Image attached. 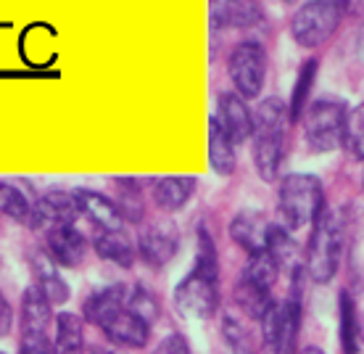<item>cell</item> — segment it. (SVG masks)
I'll return each instance as SVG.
<instances>
[{
  "mask_svg": "<svg viewBox=\"0 0 364 354\" xmlns=\"http://www.w3.org/2000/svg\"><path fill=\"white\" fill-rule=\"evenodd\" d=\"M174 307L188 320H209L219 309V262L217 246L206 233L198 230V254L196 267L174 288Z\"/></svg>",
  "mask_w": 364,
  "mask_h": 354,
  "instance_id": "1",
  "label": "cell"
},
{
  "mask_svg": "<svg viewBox=\"0 0 364 354\" xmlns=\"http://www.w3.org/2000/svg\"><path fill=\"white\" fill-rule=\"evenodd\" d=\"M291 127L288 106L280 98H264L254 114V167L264 182H274L285 156V137Z\"/></svg>",
  "mask_w": 364,
  "mask_h": 354,
  "instance_id": "2",
  "label": "cell"
},
{
  "mask_svg": "<svg viewBox=\"0 0 364 354\" xmlns=\"http://www.w3.org/2000/svg\"><path fill=\"white\" fill-rule=\"evenodd\" d=\"M322 212H325V188L317 175L293 172L282 177L277 188V214L285 230L314 225V219Z\"/></svg>",
  "mask_w": 364,
  "mask_h": 354,
  "instance_id": "3",
  "label": "cell"
},
{
  "mask_svg": "<svg viewBox=\"0 0 364 354\" xmlns=\"http://www.w3.org/2000/svg\"><path fill=\"white\" fill-rule=\"evenodd\" d=\"M343 256V222L341 214L325 209L311 225L306 246V273L314 283H330L336 278Z\"/></svg>",
  "mask_w": 364,
  "mask_h": 354,
  "instance_id": "4",
  "label": "cell"
},
{
  "mask_svg": "<svg viewBox=\"0 0 364 354\" xmlns=\"http://www.w3.org/2000/svg\"><path fill=\"white\" fill-rule=\"evenodd\" d=\"M346 117L348 111L341 100L322 98L314 100L309 109L304 111V137L314 154H333L343 148L346 140Z\"/></svg>",
  "mask_w": 364,
  "mask_h": 354,
  "instance_id": "5",
  "label": "cell"
},
{
  "mask_svg": "<svg viewBox=\"0 0 364 354\" xmlns=\"http://www.w3.org/2000/svg\"><path fill=\"white\" fill-rule=\"evenodd\" d=\"M343 14H346V3H338V0L304 3L291 16V37L301 48H319L336 35Z\"/></svg>",
  "mask_w": 364,
  "mask_h": 354,
  "instance_id": "6",
  "label": "cell"
},
{
  "mask_svg": "<svg viewBox=\"0 0 364 354\" xmlns=\"http://www.w3.org/2000/svg\"><path fill=\"white\" fill-rule=\"evenodd\" d=\"M262 323V354H296V338L301 326L299 288L288 299L274 301Z\"/></svg>",
  "mask_w": 364,
  "mask_h": 354,
  "instance_id": "7",
  "label": "cell"
},
{
  "mask_svg": "<svg viewBox=\"0 0 364 354\" xmlns=\"http://www.w3.org/2000/svg\"><path fill=\"white\" fill-rule=\"evenodd\" d=\"M228 72L240 98L243 100L259 98V93L264 90V80H267L264 46L256 43V40L237 43L228 58Z\"/></svg>",
  "mask_w": 364,
  "mask_h": 354,
  "instance_id": "8",
  "label": "cell"
},
{
  "mask_svg": "<svg viewBox=\"0 0 364 354\" xmlns=\"http://www.w3.org/2000/svg\"><path fill=\"white\" fill-rule=\"evenodd\" d=\"M80 217V207L74 193L66 191H50L43 199L32 204V214H29V227L40 230V233H50L55 227H69Z\"/></svg>",
  "mask_w": 364,
  "mask_h": 354,
  "instance_id": "9",
  "label": "cell"
},
{
  "mask_svg": "<svg viewBox=\"0 0 364 354\" xmlns=\"http://www.w3.org/2000/svg\"><path fill=\"white\" fill-rule=\"evenodd\" d=\"M135 246L137 254L143 256V262H148L151 267H164L177 254L180 236H177V227L172 222H151L140 230Z\"/></svg>",
  "mask_w": 364,
  "mask_h": 354,
  "instance_id": "10",
  "label": "cell"
},
{
  "mask_svg": "<svg viewBox=\"0 0 364 354\" xmlns=\"http://www.w3.org/2000/svg\"><path fill=\"white\" fill-rule=\"evenodd\" d=\"M98 328L106 333L111 344L124 346V349H143L148 344V338H151V326L140 315H135L129 307L114 312Z\"/></svg>",
  "mask_w": 364,
  "mask_h": 354,
  "instance_id": "11",
  "label": "cell"
},
{
  "mask_svg": "<svg viewBox=\"0 0 364 354\" xmlns=\"http://www.w3.org/2000/svg\"><path fill=\"white\" fill-rule=\"evenodd\" d=\"M217 122L222 130L230 135L235 145L246 143L248 137H254V114L248 109V103L237 93H222L217 100Z\"/></svg>",
  "mask_w": 364,
  "mask_h": 354,
  "instance_id": "12",
  "label": "cell"
},
{
  "mask_svg": "<svg viewBox=\"0 0 364 354\" xmlns=\"http://www.w3.org/2000/svg\"><path fill=\"white\" fill-rule=\"evenodd\" d=\"M46 251L55 267H77L85 259L87 241L74 225L55 227V230L46 233Z\"/></svg>",
  "mask_w": 364,
  "mask_h": 354,
  "instance_id": "13",
  "label": "cell"
},
{
  "mask_svg": "<svg viewBox=\"0 0 364 354\" xmlns=\"http://www.w3.org/2000/svg\"><path fill=\"white\" fill-rule=\"evenodd\" d=\"M74 199H77L80 214L90 219L95 230H124V214L109 196L82 188V191H74Z\"/></svg>",
  "mask_w": 364,
  "mask_h": 354,
  "instance_id": "14",
  "label": "cell"
},
{
  "mask_svg": "<svg viewBox=\"0 0 364 354\" xmlns=\"http://www.w3.org/2000/svg\"><path fill=\"white\" fill-rule=\"evenodd\" d=\"M267 233H269V222L262 212H237L232 222H230V238L235 241L248 256L262 254L267 249Z\"/></svg>",
  "mask_w": 364,
  "mask_h": 354,
  "instance_id": "15",
  "label": "cell"
},
{
  "mask_svg": "<svg viewBox=\"0 0 364 354\" xmlns=\"http://www.w3.org/2000/svg\"><path fill=\"white\" fill-rule=\"evenodd\" d=\"M53 304L46 296V291L37 283L27 286L24 296H21V336H32V333H46L50 330L53 323Z\"/></svg>",
  "mask_w": 364,
  "mask_h": 354,
  "instance_id": "16",
  "label": "cell"
},
{
  "mask_svg": "<svg viewBox=\"0 0 364 354\" xmlns=\"http://www.w3.org/2000/svg\"><path fill=\"white\" fill-rule=\"evenodd\" d=\"M196 185L198 182L191 175H169V177H159L151 193H154L156 207L161 212H180L193 199Z\"/></svg>",
  "mask_w": 364,
  "mask_h": 354,
  "instance_id": "17",
  "label": "cell"
},
{
  "mask_svg": "<svg viewBox=\"0 0 364 354\" xmlns=\"http://www.w3.org/2000/svg\"><path fill=\"white\" fill-rule=\"evenodd\" d=\"M235 304L240 307V312L251 320H262L269 312V307L274 304L272 299V286L256 281L251 275H240V281L235 286Z\"/></svg>",
  "mask_w": 364,
  "mask_h": 354,
  "instance_id": "18",
  "label": "cell"
},
{
  "mask_svg": "<svg viewBox=\"0 0 364 354\" xmlns=\"http://www.w3.org/2000/svg\"><path fill=\"white\" fill-rule=\"evenodd\" d=\"M95 254L106 262H114L119 267H132L137 256V246L124 230H95L92 236Z\"/></svg>",
  "mask_w": 364,
  "mask_h": 354,
  "instance_id": "19",
  "label": "cell"
},
{
  "mask_svg": "<svg viewBox=\"0 0 364 354\" xmlns=\"http://www.w3.org/2000/svg\"><path fill=\"white\" fill-rule=\"evenodd\" d=\"M129 288L124 283H111L106 288L95 291L92 296L85 301V320H90L92 326H100L106 318H111L114 312L127 307Z\"/></svg>",
  "mask_w": 364,
  "mask_h": 354,
  "instance_id": "20",
  "label": "cell"
},
{
  "mask_svg": "<svg viewBox=\"0 0 364 354\" xmlns=\"http://www.w3.org/2000/svg\"><path fill=\"white\" fill-rule=\"evenodd\" d=\"M211 14H214L219 27H237V29L254 27V24H259L262 16H264L262 3H251V0L211 3Z\"/></svg>",
  "mask_w": 364,
  "mask_h": 354,
  "instance_id": "21",
  "label": "cell"
},
{
  "mask_svg": "<svg viewBox=\"0 0 364 354\" xmlns=\"http://www.w3.org/2000/svg\"><path fill=\"white\" fill-rule=\"evenodd\" d=\"M235 143L230 140V135L222 130V125L217 122V117L209 119V164L211 170L222 177H230L235 172Z\"/></svg>",
  "mask_w": 364,
  "mask_h": 354,
  "instance_id": "22",
  "label": "cell"
},
{
  "mask_svg": "<svg viewBox=\"0 0 364 354\" xmlns=\"http://www.w3.org/2000/svg\"><path fill=\"white\" fill-rule=\"evenodd\" d=\"M53 323V354H85V320L74 312H61Z\"/></svg>",
  "mask_w": 364,
  "mask_h": 354,
  "instance_id": "23",
  "label": "cell"
},
{
  "mask_svg": "<svg viewBox=\"0 0 364 354\" xmlns=\"http://www.w3.org/2000/svg\"><path fill=\"white\" fill-rule=\"evenodd\" d=\"M338 338H341V352L343 354L359 352V318H356L354 299L346 291L338 299Z\"/></svg>",
  "mask_w": 364,
  "mask_h": 354,
  "instance_id": "24",
  "label": "cell"
},
{
  "mask_svg": "<svg viewBox=\"0 0 364 354\" xmlns=\"http://www.w3.org/2000/svg\"><path fill=\"white\" fill-rule=\"evenodd\" d=\"M267 254L272 256V262L277 264V270L282 267H293V270H299V249L293 244L291 238V230H285L282 225H269V233H267Z\"/></svg>",
  "mask_w": 364,
  "mask_h": 354,
  "instance_id": "25",
  "label": "cell"
},
{
  "mask_svg": "<svg viewBox=\"0 0 364 354\" xmlns=\"http://www.w3.org/2000/svg\"><path fill=\"white\" fill-rule=\"evenodd\" d=\"M317 69H319L317 58H309V61H304V64H301L299 77H296V85H293L291 103H288L291 122H301V117H304V111H306V100H309V93H311V85H314V80H317Z\"/></svg>",
  "mask_w": 364,
  "mask_h": 354,
  "instance_id": "26",
  "label": "cell"
},
{
  "mask_svg": "<svg viewBox=\"0 0 364 354\" xmlns=\"http://www.w3.org/2000/svg\"><path fill=\"white\" fill-rule=\"evenodd\" d=\"M0 214L16 219V222H29L32 204L24 193L11 182H0Z\"/></svg>",
  "mask_w": 364,
  "mask_h": 354,
  "instance_id": "27",
  "label": "cell"
},
{
  "mask_svg": "<svg viewBox=\"0 0 364 354\" xmlns=\"http://www.w3.org/2000/svg\"><path fill=\"white\" fill-rule=\"evenodd\" d=\"M348 151L364 162V103L348 111L346 117V140H343Z\"/></svg>",
  "mask_w": 364,
  "mask_h": 354,
  "instance_id": "28",
  "label": "cell"
},
{
  "mask_svg": "<svg viewBox=\"0 0 364 354\" xmlns=\"http://www.w3.org/2000/svg\"><path fill=\"white\" fill-rule=\"evenodd\" d=\"M37 286L46 291V296L50 299V304H64V301L69 299V286H66V281L55 273V267H50V264L40 270Z\"/></svg>",
  "mask_w": 364,
  "mask_h": 354,
  "instance_id": "29",
  "label": "cell"
},
{
  "mask_svg": "<svg viewBox=\"0 0 364 354\" xmlns=\"http://www.w3.org/2000/svg\"><path fill=\"white\" fill-rule=\"evenodd\" d=\"M222 330H225V338L230 341L232 352L235 354H254V341L248 336V330L240 323H237L232 315H225L222 320Z\"/></svg>",
  "mask_w": 364,
  "mask_h": 354,
  "instance_id": "30",
  "label": "cell"
},
{
  "mask_svg": "<svg viewBox=\"0 0 364 354\" xmlns=\"http://www.w3.org/2000/svg\"><path fill=\"white\" fill-rule=\"evenodd\" d=\"M127 307L135 312V315H140V318L146 320L148 326L154 323L156 318H159V304H156V299L148 293L146 288H135L129 291V299H127Z\"/></svg>",
  "mask_w": 364,
  "mask_h": 354,
  "instance_id": "31",
  "label": "cell"
},
{
  "mask_svg": "<svg viewBox=\"0 0 364 354\" xmlns=\"http://www.w3.org/2000/svg\"><path fill=\"white\" fill-rule=\"evenodd\" d=\"M18 354H53V338L46 333H32V336H21Z\"/></svg>",
  "mask_w": 364,
  "mask_h": 354,
  "instance_id": "32",
  "label": "cell"
},
{
  "mask_svg": "<svg viewBox=\"0 0 364 354\" xmlns=\"http://www.w3.org/2000/svg\"><path fill=\"white\" fill-rule=\"evenodd\" d=\"M154 354H191V346L180 333H172V336H166L161 344L156 346Z\"/></svg>",
  "mask_w": 364,
  "mask_h": 354,
  "instance_id": "33",
  "label": "cell"
},
{
  "mask_svg": "<svg viewBox=\"0 0 364 354\" xmlns=\"http://www.w3.org/2000/svg\"><path fill=\"white\" fill-rule=\"evenodd\" d=\"M11 328H14V309H11V301L6 299V293L0 291V338L9 336Z\"/></svg>",
  "mask_w": 364,
  "mask_h": 354,
  "instance_id": "34",
  "label": "cell"
},
{
  "mask_svg": "<svg viewBox=\"0 0 364 354\" xmlns=\"http://www.w3.org/2000/svg\"><path fill=\"white\" fill-rule=\"evenodd\" d=\"M299 354H328V352H322L319 346H304V349H301Z\"/></svg>",
  "mask_w": 364,
  "mask_h": 354,
  "instance_id": "35",
  "label": "cell"
},
{
  "mask_svg": "<svg viewBox=\"0 0 364 354\" xmlns=\"http://www.w3.org/2000/svg\"><path fill=\"white\" fill-rule=\"evenodd\" d=\"M362 188H364V167H362Z\"/></svg>",
  "mask_w": 364,
  "mask_h": 354,
  "instance_id": "36",
  "label": "cell"
},
{
  "mask_svg": "<svg viewBox=\"0 0 364 354\" xmlns=\"http://www.w3.org/2000/svg\"><path fill=\"white\" fill-rule=\"evenodd\" d=\"M106 354H111V352H106Z\"/></svg>",
  "mask_w": 364,
  "mask_h": 354,
  "instance_id": "37",
  "label": "cell"
},
{
  "mask_svg": "<svg viewBox=\"0 0 364 354\" xmlns=\"http://www.w3.org/2000/svg\"><path fill=\"white\" fill-rule=\"evenodd\" d=\"M0 354H3V352H0Z\"/></svg>",
  "mask_w": 364,
  "mask_h": 354,
  "instance_id": "38",
  "label": "cell"
}]
</instances>
